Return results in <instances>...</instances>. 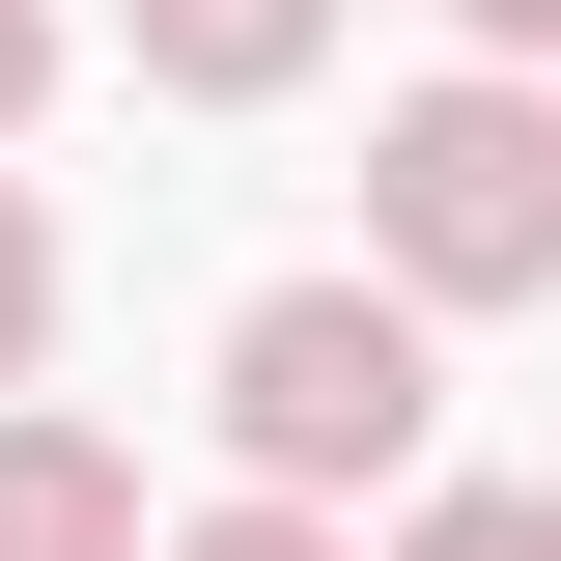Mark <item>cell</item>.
I'll use <instances>...</instances> for the list:
<instances>
[{
    "instance_id": "9c48e42d",
    "label": "cell",
    "mask_w": 561,
    "mask_h": 561,
    "mask_svg": "<svg viewBox=\"0 0 561 561\" xmlns=\"http://www.w3.org/2000/svg\"><path fill=\"white\" fill-rule=\"evenodd\" d=\"M449 28H478V57H505V84H534V57H561V0H449Z\"/></svg>"
},
{
    "instance_id": "8992f818",
    "label": "cell",
    "mask_w": 561,
    "mask_h": 561,
    "mask_svg": "<svg viewBox=\"0 0 561 561\" xmlns=\"http://www.w3.org/2000/svg\"><path fill=\"white\" fill-rule=\"evenodd\" d=\"M28 337H57V225H28V169H0V393H28Z\"/></svg>"
},
{
    "instance_id": "3957f363",
    "label": "cell",
    "mask_w": 561,
    "mask_h": 561,
    "mask_svg": "<svg viewBox=\"0 0 561 561\" xmlns=\"http://www.w3.org/2000/svg\"><path fill=\"white\" fill-rule=\"evenodd\" d=\"M0 561H169V534H140V449H113V421L0 393Z\"/></svg>"
},
{
    "instance_id": "7a4b0ae2",
    "label": "cell",
    "mask_w": 561,
    "mask_h": 561,
    "mask_svg": "<svg viewBox=\"0 0 561 561\" xmlns=\"http://www.w3.org/2000/svg\"><path fill=\"white\" fill-rule=\"evenodd\" d=\"M365 280H421V309H534L561 280V84H393L365 113Z\"/></svg>"
},
{
    "instance_id": "52a82bcc",
    "label": "cell",
    "mask_w": 561,
    "mask_h": 561,
    "mask_svg": "<svg viewBox=\"0 0 561 561\" xmlns=\"http://www.w3.org/2000/svg\"><path fill=\"white\" fill-rule=\"evenodd\" d=\"M169 561H365V534H337V505H197Z\"/></svg>"
},
{
    "instance_id": "5b68a950",
    "label": "cell",
    "mask_w": 561,
    "mask_h": 561,
    "mask_svg": "<svg viewBox=\"0 0 561 561\" xmlns=\"http://www.w3.org/2000/svg\"><path fill=\"white\" fill-rule=\"evenodd\" d=\"M393 561H561V478H421Z\"/></svg>"
},
{
    "instance_id": "6da1fadb",
    "label": "cell",
    "mask_w": 561,
    "mask_h": 561,
    "mask_svg": "<svg viewBox=\"0 0 561 561\" xmlns=\"http://www.w3.org/2000/svg\"><path fill=\"white\" fill-rule=\"evenodd\" d=\"M421 421H449V309H421V280H253V309H225V449H253V505L421 478Z\"/></svg>"
},
{
    "instance_id": "277c9868",
    "label": "cell",
    "mask_w": 561,
    "mask_h": 561,
    "mask_svg": "<svg viewBox=\"0 0 561 561\" xmlns=\"http://www.w3.org/2000/svg\"><path fill=\"white\" fill-rule=\"evenodd\" d=\"M309 57H337V0H140V84L169 113H280Z\"/></svg>"
},
{
    "instance_id": "ba28073f",
    "label": "cell",
    "mask_w": 561,
    "mask_h": 561,
    "mask_svg": "<svg viewBox=\"0 0 561 561\" xmlns=\"http://www.w3.org/2000/svg\"><path fill=\"white\" fill-rule=\"evenodd\" d=\"M28 113H57V0H0V140H28Z\"/></svg>"
}]
</instances>
